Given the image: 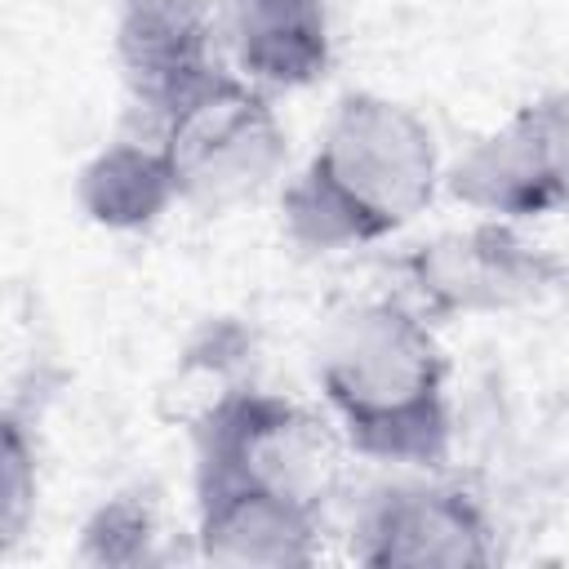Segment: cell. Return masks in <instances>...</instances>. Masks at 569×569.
<instances>
[{
  "label": "cell",
  "instance_id": "cell-1",
  "mask_svg": "<svg viewBox=\"0 0 569 569\" xmlns=\"http://www.w3.org/2000/svg\"><path fill=\"white\" fill-rule=\"evenodd\" d=\"M445 191L436 129L409 102L347 89L307 160L280 182V231L302 253H347L400 236Z\"/></svg>",
  "mask_w": 569,
  "mask_h": 569
},
{
  "label": "cell",
  "instance_id": "cell-2",
  "mask_svg": "<svg viewBox=\"0 0 569 569\" xmlns=\"http://www.w3.org/2000/svg\"><path fill=\"white\" fill-rule=\"evenodd\" d=\"M316 387L338 440L382 467L445 471L458 440L453 365L405 293L342 311L316 351Z\"/></svg>",
  "mask_w": 569,
  "mask_h": 569
},
{
  "label": "cell",
  "instance_id": "cell-3",
  "mask_svg": "<svg viewBox=\"0 0 569 569\" xmlns=\"http://www.w3.org/2000/svg\"><path fill=\"white\" fill-rule=\"evenodd\" d=\"M147 138L160 142L187 209H231L289 178V129L276 93L236 71V62H222L178 98Z\"/></svg>",
  "mask_w": 569,
  "mask_h": 569
},
{
  "label": "cell",
  "instance_id": "cell-4",
  "mask_svg": "<svg viewBox=\"0 0 569 569\" xmlns=\"http://www.w3.org/2000/svg\"><path fill=\"white\" fill-rule=\"evenodd\" d=\"M329 418L262 382H227L191 422V489L253 485L325 502L333 480Z\"/></svg>",
  "mask_w": 569,
  "mask_h": 569
},
{
  "label": "cell",
  "instance_id": "cell-5",
  "mask_svg": "<svg viewBox=\"0 0 569 569\" xmlns=\"http://www.w3.org/2000/svg\"><path fill=\"white\" fill-rule=\"evenodd\" d=\"M445 196L471 218L511 227L569 213V84L533 93L502 124L471 138L445 164Z\"/></svg>",
  "mask_w": 569,
  "mask_h": 569
},
{
  "label": "cell",
  "instance_id": "cell-6",
  "mask_svg": "<svg viewBox=\"0 0 569 569\" xmlns=\"http://www.w3.org/2000/svg\"><path fill=\"white\" fill-rule=\"evenodd\" d=\"M351 560L365 569H489L498 525L476 489L440 471H409L356 507Z\"/></svg>",
  "mask_w": 569,
  "mask_h": 569
},
{
  "label": "cell",
  "instance_id": "cell-7",
  "mask_svg": "<svg viewBox=\"0 0 569 569\" xmlns=\"http://www.w3.org/2000/svg\"><path fill=\"white\" fill-rule=\"evenodd\" d=\"M405 298L431 316H485L507 311L529 298H538L551 284H565L569 258L547 253L542 244H529L520 227L476 218L462 231H445L400 258Z\"/></svg>",
  "mask_w": 569,
  "mask_h": 569
},
{
  "label": "cell",
  "instance_id": "cell-8",
  "mask_svg": "<svg viewBox=\"0 0 569 569\" xmlns=\"http://www.w3.org/2000/svg\"><path fill=\"white\" fill-rule=\"evenodd\" d=\"M111 58L129 102V129L147 133L227 58L222 18L209 0H116Z\"/></svg>",
  "mask_w": 569,
  "mask_h": 569
},
{
  "label": "cell",
  "instance_id": "cell-9",
  "mask_svg": "<svg viewBox=\"0 0 569 569\" xmlns=\"http://www.w3.org/2000/svg\"><path fill=\"white\" fill-rule=\"evenodd\" d=\"M191 542L204 565L302 569L320 560L325 502L253 485H200L191 489Z\"/></svg>",
  "mask_w": 569,
  "mask_h": 569
},
{
  "label": "cell",
  "instance_id": "cell-10",
  "mask_svg": "<svg viewBox=\"0 0 569 569\" xmlns=\"http://www.w3.org/2000/svg\"><path fill=\"white\" fill-rule=\"evenodd\" d=\"M222 40L236 71L262 89H311L333 71V0H227Z\"/></svg>",
  "mask_w": 569,
  "mask_h": 569
},
{
  "label": "cell",
  "instance_id": "cell-11",
  "mask_svg": "<svg viewBox=\"0 0 569 569\" xmlns=\"http://www.w3.org/2000/svg\"><path fill=\"white\" fill-rule=\"evenodd\" d=\"M76 204L93 227L138 236L151 231L164 213L182 209V196L160 142L124 129L76 169Z\"/></svg>",
  "mask_w": 569,
  "mask_h": 569
},
{
  "label": "cell",
  "instance_id": "cell-12",
  "mask_svg": "<svg viewBox=\"0 0 569 569\" xmlns=\"http://www.w3.org/2000/svg\"><path fill=\"white\" fill-rule=\"evenodd\" d=\"M40 422L44 382L13 387L0 409V551L9 556L36 520L40 493Z\"/></svg>",
  "mask_w": 569,
  "mask_h": 569
},
{
  "label": "cell",
  "instance_id": "cell-13",
  "mask_svg": "<svg viewBox=\"0 0 569 569\" xmlns=\"http://www.w3.org/2000/svg\"><path fill=\"white\" fill-rule=\"evenodd\" d=\"M76 560L93 569H147L164 565V525L160 507L147 489H116L107 493L84 520L76 538Z\"/></svg>",
  "mask_w": 569,
  "mask_h": 569
}]
</instances>
